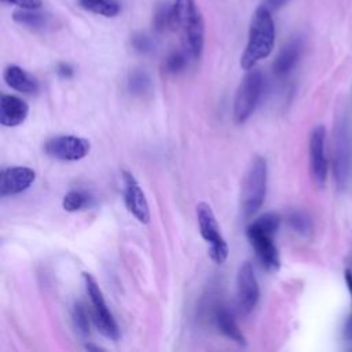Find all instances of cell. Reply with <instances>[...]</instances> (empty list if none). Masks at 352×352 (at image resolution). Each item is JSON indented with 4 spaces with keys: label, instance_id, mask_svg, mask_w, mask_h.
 Listing matches in <instances>:
<instances>
[{
    "label": "cell",
    "instance_id": "cell-1",
    "mask_svg": "<svg viewBox=\"0 0 352 352\" xmlns=\"http://www.w3.org/2000/svg\"><path fill=\"white\" fill-rule=\"evenodd\" d=\"M274 43L275 26L271 10L267 6H260L250 21L248 44L241 56L242 69L250 70L258 60L267 58L274 50Z\"/></svg>",
    "mask_w": 352,
    "mask_h": 352
},
{
    "label": "cell",
    "instance_id": "cell-2",
    "mask_svg": "<svg viewBox=\"0 0 352 352\" xmlns=\"http://www.w3.org/2000/svg\"><path fill=\"white\" fill-rule=\"evenodd\" d=\"M280 217L276 213H265L249 224L248 239L253 246L260 263L268 271H278L280 267L279 253L274 243V235L279 228Z\"/></svg>",
    "mask_w": 352,
    "mask_h": 352
},
{
    "label": "cell",
    "instance_id": "cell-3",
    "mask_svg": "<svg viewBox=\"0 0 352 352\" xmlns=\"http://www.w3.org/2000/svg\"><path fill=\"white\" fill-rule=\"evenodd\" d=\"M173 29H180L184 36L186 50L194 59L199 58L204 48L205 25L194 0H175Z\"/></svg>",
    "mask_w": 352,
    "mask_h": 352
},
{
    "label": "cell",
    "instance_id": "cell-4",
    "mask_svg": "<svg viewBox=\"0 0 352 352\" xmlns=\"http://www.w3.org/2000/svg\"><path fill=\"white\" fill-rule=\"evenodd\" d=\"M267 192V162L257 155L250 162L241 188V210L243 217L253 216L263 205Z\"/></svg>",
    "mask_w": 352,
    "mask_h": 352
},
{
    "label": "cell",
    "instance_id": "cell-5",
    "mask_svg": "<svg viewBox=\"0 0 352 352\" xmlns=\"http://www.w3.org/2000/svg\"><path fill=\"white\" fill-rule=\"evenodd\" d=\"M82 279H84L87 294H88L91 305H92V319H94L96 329L106 338L117 341L120 338V330H118V326H117L111 312L109 311V308L106 305V301L103 298L102 290H100L96 279L88 272L82 274Z\"/></svg>",
    "mask_w": 352,
    "mask_h": 352
},
{
    "label": "cell",
    "instance_id": "cell-6",
    "mask_svg": "<svg viewBox=\"0 0 352 352\" xmlns=\"http://www.w3.org/2000/svg\"><path fill=\"white\" fill-rule=\"evenodd\" d=\"M263 92V76L260 70L250 69L241 81L234 99V120L245 122L254 111Z\"/></svg>",
    "mask_w": 352,
    "mask_h": 352
},
{
    "label": "cell",
    "instance_id": "cell-7",
    "mask_svg": "<svg viewBox=\"0 0 352 352\" xmlns=\"http://www.w3.org/2000/svg\"><path fill=\"white\" fill-rule=\"evenodd\" d=\"M197 220L202 238L209 243V257L216 264H223L228 257V246L220 234L213 210L208 204L199 202L197 205Z\"/></svg>",
    "mask_w": 352,
    "mask_h": 352
},
{
    "label": "cell",
    "instance_id": "cell-8",
    "mask_svg": "<svg viewBox=\"0 0 352 352\" xmlns=\"http://www.w3.org/2000/svg\"><path fill=\"white\" fill-rule=\"evenodd\" d=\"M89 150V140L74 135L55 136L44 143V151L50 157L60 161H78L87 157Z\"/></svg>",
    "mask_w": 352,
    "mask_h": 352
},
{
    "label": "cell",
    "instance_id": "cell-9",
    "mask_svg": "<svg viewBox=\"0 0 352 352\" xmlns=\"http://www.w3.org/2000/svg\"><path fill=\"white\" fill-rule=\"evenodd\" d=\"M236 297H238V307L242 314H249L256 307L260 289L258 283L253 271V267L249 261H245L239 265L236 274Z\"/></svg>",
    "mask_w": 352,
    "mask_h": 352
},
{
    "label": "cell",
    "instance_id": "cell-10",
    "mask_svg": "<svg viewBox=\"0 0 352 352\" xmlns=\"http://www.w3.org/2000/svg\"><path fill=\"white\" fill-rule=\"evenodd\" d=\"M122 182H124V202L128 212L133 217H136L140 223L147 224L150 221V208L142 187L139 186L135 176L128 170H122Z\"/></svg>",
    "mask_w": 352,
    "mask_h": 352
},
{
    "label": "cell",
    "instance_id": "cell-11",
    "mask_svg": "<svg viewBox=\"0 0 352 352\" xmlns=\"http://www.w3.org/2000/svg\"><path fill=\"white\" fill-rule=\"evenodd\" d=\"M324 138L326 129L318 125L309 135V168L311 175L318 186H323L327 176V161L324 155Z\"/></svg>",
    "mask_w": 352,
    "mask_h": 352
},
{
    "label": "cell",
    "instance_id": "cell-12",
    "mask_svg": "<svg viewBox=\"0 0 352 352\" xmlns=\"http://www.w3.org/2000/svg\"><path fill=\"white\" fill-rule=\"evenodd\" d=\"M36 180V172L26 166H11L1 172L0 195H15L28 190Z\"/></svg>",
    "mask_w": 352,
    "mask_h": 352
},
{
    "label": "cell",
    "instance_id": "cell-13",
    "mask_svg": "<svg viewBox=\"0 0 352 352\" xmlns=\"http://www.w3.org/2000/svg\"><path fill=\"white\" fill-rule=\"evenodd\" d=\"M29 113L28 103L15 95H1L0 99V122L4 126L21 125Z\"/></svg>",
    "mask_w": 352,
    "mask_h": 352
},
{
    "label": "cell",
    "instance_id": "cell-14",
    "mask_svg": "<svg viewBox=\"0 0 352 352\" xmlns=\"http://www.w3.org/2000/svg\"><path fill=\"white\" fill-rule=\"evenodd\" d=\"M301 50H302V44L300 38H293L290 40L278 54V56L274 60L272 65V70L276 76L283 77L286 74H289L294 66L297 65L300 55H301Z\"/></svg>",
    "mask_w": 352,
    "mask_h": 352
},
{
    "label": "cell",
    "instance_id": "cell-15",
    "mask_svg": "<svg viewBox=\"0 0 352 352\" xmlns=\"http://www.w3.org/2000/svg\"><path fill=\"white\" fill-rule=\"evenodd\" d=\"M3 77L8 87H11L12 89L22 92V94H34L38 88L37 80L32 74H29L26 70H23L22 67H19L16 65L7 66L4 69Z\"/></svg>",
    "mask_w": 352,
    "mask_h": 352
},
{
    "label": "cell",
    "instance_id": "cell-16",
    "mask_svg": "<svg viewBox=\"0 0 352 352\" xmlns=\"http://www.w3.org/2000/svg\"><path fill=\"white\" fill-rule=\"evenodd\" d=\"M213 320L221 334H224L227 338L236 342L238 345H246L245 336L239 330L232 314L227 308L217 307L213 314Z\"/></svg>",
    "mask_w": 352,
    "mask_h": 352
},
{
    "label": "cell",
    "instance_id": "cell-17",
    "mask_svg": "<svg viewBox=\"0 0 352 352\" xmlns=\"http://www.w3.org/2000/svg\"><path fill=\"white\" fill-rule=\"evenodd\" d=\"M78 4L81 8L106 18H113L120 12L117 0H78Z\"/></svg>",
    "mask_w": 352,
    "mask_h": 352
},
{
    "label": "cell",
    "instance_id": "cell-18",
    "mask_svg": "<svg viewBox=\"0 0 352 352\" xmlns=\"http://www.w3.org/2000/svg\"><path fill=\"white\" fill-rule=\"evenodd\" d=\"M12 18L15 22L32 29H44L50 23V16L36 10L19 8L12 14Z\"/></svg>",
    "mask_w": 352,
    "mask_h": 352
},
{
    "label": "cell",
    "instance_id": "cell-19",
    "mask_svg": "<svg viewBox=\"0 0 352 352\" xmlns=\"http://www.w3.org/2000/svg\"><path fill=\"white\" fill-rule=\"evenodd\" d=\"M153 26L157 32L173 29V6L168 3L157 4L153 15Z\"/></svg>",
    "mask_w": 352,
    "mask_h": 352
},
{
    "label": "cell",
    "instance_id": "cell-20",
    "mask_svg": "<svg viewBox=\"0 0 352 352\" xmlns=\"http://www.w3.org/2000/svg\"><path fill=\"white\" fill-rule=\"evenodd\" d=\"M89 201H91V197L85 191L72 190L63 197L62 206L66 212H77L85 208L89 204Z\"/></svg>",
    "mask_w": 352,
    "mask_h": 352
},
{
    "label": "cell",
    "instance_id": "cell-21",
    "mask_svg": "<svg viewBox=\"0 0 352 352\" xmlns=\"http://www.w3.org/2000/svg\"><path fill=\"white\" fill-rule=\"evenodd\" d=\"M150 88V78L142 70H133L128 77V89L133 95H144Z\"/></svg>",
    "mask_w": 352,
    "mask_h": 352
},
{
    "label": "cell",
    "instance_id": "cell-22",
    "mask_svg": "<svg viewBox=\"0 0 352 352\" xmlns=\"http://www.w3.org/2000/svg\"><path fill=\"white\" fill-rule=\"evenodd\" d=\"M72 318H73V323H74V327L78 331V334L82 337L89 336V319H88L85 307L81 302L74 304Z\"/></svg>",
    "mask_w": 352,
    "mask_h": 352
},
{
    "label": "cell",
    "instance_id": "cell-23",
    "mask_svg": "<svg viewBox=\"0 0 352 352\" xmlns=\"http://www.w3.org/2000/svg\"><path fill=\"white\" fill-rule=\"evenodd\" d=\"M186 66H187V55L183 51L170 52L164 62V69L169 74H177L182 70H184Z\"/></svg>",
    "mask_w": 352,
    "mask_h": 352
},
{
    "label": "cell",
    "instance_id": "cell-24",
    "mask_svg": "<svg viewBox=\"0 0 352 352\" xmlns=\"http://www.w3.org/2000/svg\"><path fill=\"white\" fill-rule=\"evenodd\" d=\"M289 224L292 226V228L296 232H298L301 235H307L311 231V220L302 212H293L289 216Z\"/></svg>",
    "mask_w": 352,
    "mask_h": 352
},
{
    "label": "cell",
    "instance_id": "cell-25",
    "mask_svg": "<svg viewBox=\"0 0 352 352\" xmlns=\"http://www.w3.org/2000/svg\"><path fill=\"white\" fill-rule=\"evenodd\" d=\"M132 47L139 54H148V52H151L154 50L155 44H154L151 37L139 33V34H135L132 37Z\"/></svg>",
    "mask_w": 352,
    "mask_h": 352
},
{
    "label": "cell",
    "instance_id": "cell-26",
    "mask_svg": "<svg viewBox=\"0 0 352 352\" xmlns=\"http://www.w3.org/2000/svg\"><path fill=\"white\" fill-rule=\"evenodd\" d=\"M344 278H345V283H346V287L351 293V297H352V271L351 270H345L344 272ZM344 334L348 340H352V312L345 323V329H344Z\"/></svg>",
    "mask_w": 352,
    "mask_h": 352
},
{
    "label": "cell",
    "instance_id": "cell-27",
    "mask_svg": "<svg viewBox=\"0 0 352 352\" xmlns=\"http://www.w3.org/2000/svg\"><path fill=\"white\" fill-rule=\"evenodd\" d=\"M3 3L16 6L18 8L23 10H38L41 7V0H1Z\"/></svg>",
    "mask_w": 352,
    "mask_h": 352
},
{
    "label": "cell",
    "instance_id": "cell-28",
    "mask_svg": "<svg viewBox=\"0 0 352 352\" xmlns=\"http://www.w3.org/2000/svg\"><path fill=\"white\" fill-rule=\"evenodd\" d=\"M56 73L63 77V78H69L73 76V67L69 63H59L56 67Z\"/></svg>",
    "mask_w": 352,
    "mask_h": 352
},
{
    "label": "cell",
    "instance_id": "cell-29",
    "mask_svg": "<svg viewBox=\"0 0 352 352\" xmlns=\"http://www.w3.org/2000/svg\"><path fill=\"white\" fill-rule=\"evenodd\" d=\"M287 0H267V7L270 10H278L279 7H282Z\"/></svg>",
    "mask_w": 352,
    "mask_h": 352
},
{
    "label": "cell",
    "instance_id": "cell-30",
    "mask_svg": "<svg viewBox=\"0 0 352 352\" xmlns=\"http://www.w3.org/2000/svg\"><path fill=\"white\" fill-rule=\"evenodd\" d=\"M85 348H87L88 351H89V349H94V351H99V349H100L99 346H95V345H91V344H87Z\"/></svg>",
    "mask_w": 352,
    "mask_h": 352
}]
</instances>
